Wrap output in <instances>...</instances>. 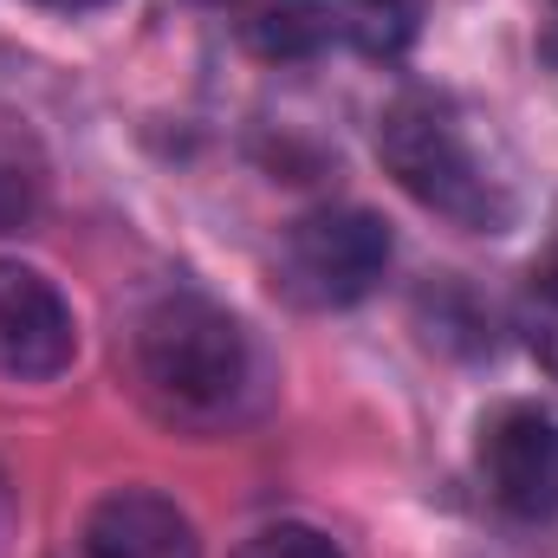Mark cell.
Wrapping results in <instances>:
<instances>
[{
  "label": "cell",
  "instance_id": "cell-5",
  "mask_svg": "<svg viewBox=\"0 0 558 558\" xmlns=\"http://www.w3.org/2000/svg\"><path fill=\"white\" fill-rule=\"evenodd\" d=\"M481 481L500 513L539 526L558 520V422L546 410H500L481 422Z\"/></svg>",
  "mask_w": 558,
  "mask_h": 558
},
{
  "label": "cell",
  "instance_id": "cell-8",
  "mask_svg": "<svg viewBox=\"0 0 558 558\" xmlns=\"http://www.w3.org/2000/svg\"><path fill=\"white\" fill-rule=\"evenodd\" d=\"M234 558H344L318 526H299V520H279V526H260L254 539H241Z\"/></svg>",
  "mask_w": 558,
  "mask_h": 558
},
{
  "label": "cell",
  "instance_id": "cell-4",
  "mask_svg": "<svg viewBox=\"0 0 558 558\" xmlns=\"http://www.w3.org/2000/svg\"><path fill=\"white\" fill-rule=\"evenodd\" d=\"M241 33L267 59H305L325 46L390 59L416 39V0H247Z\"/></svg>",
  "mask_w": 558,
  "mask_h": 558
},
{
  "label": "cell",
  "instance_id": "cell-10",
  "mask_svg": "<svg viewBox=\"0 0 558 558\" xmlns=\"http://www.w3.org/2000/svg\"><path fill=\"white\" fill-rule=\"evenodd\" d=\"M533 344L546 351V364L558 371V292H533Z\"/></svg>",
  "mask_w": 558,
  "mask_h": 558
},
{
  "label": "cell",
  "instance_id": "cell-9",
  "mask_svg": "<svg viewBox=\"0 0 558 558\" xmlns=\"http://www.w3.org/2000/svg\"><path fill=\"white\" fill-rule=\"evenodd\" d=\"M26 215H33V182H26L20 169H7V162H0V234H7V228H20Z\"/></svg>",
  "mask_w": 558,
  "mask_h": 558
},
{
  "label": "cell",
  "instance_id": "cell-13",
  "mask_svg": "<svg viewBox=\"0 0 558 558\" xmlns=\"http://www.w3.org/2000/svg\"><path fill=\"white\" fill-rule=\"evenodd\" d=\"M0 526H7V481H0Z\"/></svg>",
  "mask_w": 558,
  "mask_h": 558
},
{
  "label": "cell",
  "instance_id": "cell-6",
  "mask_svg": "<svg viewBox=\"0 0 558 558\" xmlns=\"http://www.w3.org/2000/svg\"><path fill=\"white\" fill-rule=\"evenodd\" d=\"M72 351H78V318L65 292L39 267L0 260V377L46 384L72 364Z\"/></svg>",
  "mask_w": 558,
  "mask_h": 558
},
{
  "label": "cell",
  "instance_id": "cell-7",
  "mask_svg": "<svg viewBox=\"0 0 558 558\" xmlns=\"http://www.w3.org/2000/svg\"><path fill=\"white\" fill-rule=\"evenodd\" d=\"M85 553L92 558H202L195 520L156 494V487H118L92 507L85 520Z\"/></svg>",
  "mask_w": 558,
  "mask_h": 558
},
{
  "label": "cell",
  "instance_id": "cell-1",
  "mask_svg": "<svg viewBox=\"0 0 558 558\" xmlns=\"http://www.w3.org/2000/svg\"><path fill=\"white\" fill-rule=\"evenodd\" d=\"M137 377L143 397L169 422L221 428L241 416L254 390V344L234 312L202 292H162L137 325Z\"/></svg>",
  "mask_w": 558,
  "mask_h": 558
},
{
  "label": "cell",
  "instance_id": "cell-2",
  "mask_svg": "<svg viewBox=\"0 0 558 558\" xmlns=\"http://www.w3.org/2000/svg\"><path fill=\"white\" fill-rule=\"evenodd\" d=\"M377 156L422 208L448 215L468 234H500L513 221V182L494 162V149H481L474 118L454 98L435 92L397 98L377 124Z\"/></svg>",
  "mask_w": 558,
  "mask_h": 558
},
{
  "label": "cell",
  "instance_id": "cell-11",
  "mask_svg": "<svg viewBox=\"0 0 558 558\" xmlns=\"http://www.w3.org/2000/svg\"><path fill=\"white\" fill-rule=\"evenodd\" d=\"M533 292H558V247L546 254V267H533Z\"/></svg>",
  "mask_w": 558,
  "mask_h": 558
},
{
  "label": "cell",
  "instance_id": "cell-14",
  "mask_svg": "<svg viewBox=\"0 0 558 558\" xmlns=\"http://www.w3.org/2000/svg\"><path fill=\"white\" fill-rule=\"evenodd\" d=\"M553 7H558V0H553Z\"/></svg>",
  "mask_w": 558,
  "mask_h": 558
},
{
  "label": "cell",
  "instance_id": "cell-3",
  "mask_svg": "<svg viewBox=\"0 0 558 558\" xmlns=\"http://www.w3.org/2000/svg\"><path fill=\"white\" fill-rule=\"evenodd\" d=\"M390 267V234L364 208H312L279 241V286L299 305H357Z\"/></svg>",
  "mask_w": 558,
  "mask_h": 558
},
{
  "label": "cell",
  "instance_id": "cell-12",
  "mask_svg": "<svg viewBox=\"0 0 558 558\" xmlns=\"http://www.w3.org/2000/svg\"><path fill=\"white\" fill-rule=\"evenodd\" d=\"M39 7H52V13H92V7H105V0H39Z\"/></svg>",
  "mask_w": 558,
  "mask_h": 558
}]
</instances>
